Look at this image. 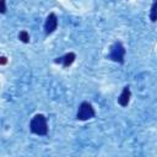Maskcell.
Instances as JSON below:
<instances>
[{
	"label": "cell",
	"mask_w": 157,
	"mask_h": 157,
	"mask_svg": "<svg viewBox=\"0 0 157 157\" xmlns=\"http://www.w3.org/2000/svg\"><path fill=\"white\" fill-rule=\"evenodd\" d=\"M130 96H131V92H130V87L129 86H125L120 93V96L118 97V103L121 105V107H126L130 102Z\"/></svg>",
	"instance_id": "obj_5"
},
{
	"label": "cell",
	"mask_w": 157,
	"mask_h": 157,
	"mask_svg": "<svg viewBox=\"0 0 157 157\" xmlns=\"http://www.w3.org/2000/svg\"><path fill=\"white\" fill-rule=\"evenodd\" d=\"M124 55H125V48H124V45L120 42H115L112 45V48H110L109 59L113 60V61H115V63L123 64L124 63Z\"/></svg>",
	"instance_id": "obj_3"
},
{
	"label": "cell",
	"mask_w": 157,
	"mask_h": 157,
	"mask_svg": "<svg viewBox=\"0 0 157 157\" xmlns=\"http://www.w3.org/2000/svg\"><path fill=\"white\" fill-rule=\"evenodd\" d=\"M29 129L33 134L44 136L48 134V124H47V118L43 114H36L29 124Z\"/></svg>",
	"instance_id": "obj_1"
},
{
	"label": "cell",
	"mask_w": 157,
	"mask_h": 157,
	"mask_svg": "<svg viewBox=\"0 0 157 157\" xmlns=\"http://www.w3.org/2000/svg\"><path fill=\"white\" fill-rule=\"evenodd\" d=\"M75 59H76L75 53H67L63 58H56L55 59V63H63V66L64 67H67V66H70L75 61Z\"/></svg>",
	"instance_id": "obj_6"
},
{
	"label": "cell",
	"mask_w": 157,
	"mask_h": 157,
	"mask_svg": "<svg viewBox=\"0 0 157 157\" xmlns=\"http://www.w3.org/2000/svg\"><path fill=\"white\" fill-rule=\"evenodd\" d=\"M7 63V59L5 56H0V65H5Z\"/></svg>",
	"instance_id": "obj_10"
},
{
	"label": "cell",
	"mask_w": 157,
	"mask_h": 157,
	"mask_svg": "<svg viewBox=\"0 0 157 157\" xmlns=\"http://www.w3.org/2000/svg\"><path fill=\"white\" fill-rule=\"evenodd\" d=\"M6 12V0H0V13Z\"/></svg>",
	"instance_id": "obj_9"
},
{
	"label": "cell",
	"mask_w": 157,
	"mask_h": 157,
	"mask_svg": "<svg viewBox=\"0 0 157 157\" xmlns=\"http://www.w3.org/2000/svg\"><path fill=\"white\" fill-rule=\"evenodd\" d=\"M156 6H157V4H156V0H155L153 4H152V7H151V15H150V18H151L152 22L156 21Z\"/></svg>",
	"instance_id": "obj_8"
},
{
	"label": "cell",
	"mask_w": 157,
	"mask_h": 157,
	"mask_svg": "<svg viewBox=\"0 0 157 157\" xmlns=\"http://www.w3.org/2000/svg\"><path fill=\"white\" fill-rule=\"evenodd\" d=\"M58 27V17L54 12L49 13L45 22H44V31H45V34H50L53 33Z\"/></svg>",
	"instance_id": "obj_4"
},
{
	"label": "cell",
	"mask_w": 157,
	"mask_h": 157,
	"mask_svg": "<svg viewBox=\"0 0 157 157\" xmlns=\"http://www.w3.org/2000/svg\"><path fill=\"white\" fill-rule=\"evenodd\" d=\"M94 115H96V112H94V108L92 107V104L88 102H82L78 107L76 118L78 120H88V119L93 118Z\"/></svg>",
	"instance_id": "obj_2"
},
{
	"label": "cell",
	"mask_w": 157,
	"mask_h": 157,
	"mask_svg": "<svg viewBox=\"0 0 157 157\" xmlns=\"http://www.w3.org/2000/svg\"><path fill=\"white\" fill-rule=\"evenodd\" d=\"M18 39L21 42H23V43H28L29 42V34H28V32L27 31H21L18 33Z\"/></svg>",
	"instance_id": "obj_7"
}]
</instances>
